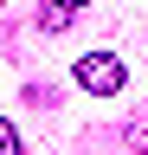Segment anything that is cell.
<instances>
[{
    "instance_id": "3957f363",
    "label": "cell",
    "mask_w": 148,
    "mask_h": 155,
    "mask_svg": "<svg viewBox=\"0 0 148 155\" xmlns=\"http://www.w3.org/2000/svg\"><path fill=\"white\" fill-rule=\"evenodd\" d=\"M39 26H45V32H71V13H65V7H39Z\"/></svg>"
},
{
    "instance_id": "6da1fadb",
    "label": "cell",
    "mask_w": 148,
    "mask_h": 155,
    "mask_svg": "<svg viewBox=\"0 0 148 155\" xmlns=\"http://www.w3.org/2000/svg\"><path fill=\"white\" fill-rule=\"evenodd\" d=\"M77 84L97 91V97H116V91L129 84V71H122L116 52H90V58H77Z\"/></svg>"
},
{
    "instance_id": "7a4b0ae2",
    "label": "cell",
    "mask_w": 148,
    "mask_h": 155,
    "mask_svg": "<svg viewBox=\"0 0 148 155\" xmlns=\"http://www.w3.org/2000/svg\"><path fill=\"white\" fill-rule=\"evenodd\" d=\"M122 149L129 155H148V110L135 116V123H122Z\"/></svg>"
},
{
    "instance_id": "277c9868",
    "label": "cell",
    "mask_w": 148,
    "mask_h": 155,
    "mask_svg": "<svg viewBox=\"0 0 148 155\" xmlns=\"http://www.w3.org/2000/svg\"><path fill=\"white\" fill-rule=\"evenodd\" d=\"M0 155H20V129H13L7 116H0Z\"/></svg>"
},
{
    "instance_id": "5b68a950",
    "label": "cell",
    "mask_w": 148,
    "mask_h": 155,
    "mask_svg": "<svg viewBox=\"0 0 148 155\" xmlns=\"http://www.w3.org/2000/svg\"><path fill=\"white\" fill-rule=\"evenodd\" d=\"M39 7H65V13H77V7H90V0H39Z\"/></svg>"
}]
</instances>
